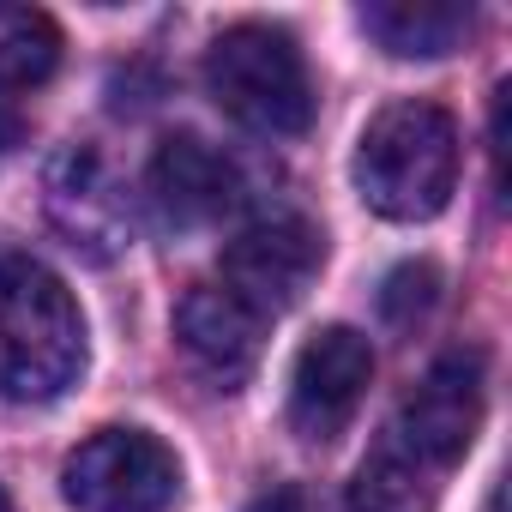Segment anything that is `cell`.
Segmentation results:
<instances>
[{"label":"cell","instance_id":"4fadbf2b","mask_svg":"<svg viewBox=\"0 0 512 512\" xmlns=\"http://www.w3.org/2000/svg\"><path fill=\"white\" fill-rule=\"evenodd\" d=\"M61 67V25L43 7L0 0V91H31Z\"/></svg>","mask_w":512,"mask_h":512},{"label":"cell","instance_id":"2e32d148","mask_svg":"<svg viewBox=\"0 0 512 512\" xmlns=\"http://www.w3.org/2000/svg\"><path fill=\"white\" fill-rule=\"evenodd\" d=\"M0 512H13V500H7V488H0Z\"/></svg>","mask_w":512,"mask_h":512},{"label":"cell","instance_id":"5b68a950","mask_svg":"<svg viewBox=\"0 0 512 512\" xmlns=\"http://www.w3.org/2000/svg\"><path fill=\"white\" fill-rule=\"evenodd\" d=\"M43 211L55 223V235L85 253L91 266H109L115 253H127L133 241V199L127 181L115 175V163L97 145H61L43 169Z\"/></svg>","mask_w":512,"mask_h":512},{"label":"cell","instance_id":"7a4b0ae2","mask_svg":"<svg viewBox=\"0 0 512 512\" xmlns=\"http://www.w3.org/2000/svg\"><path fill=\"white\" fill-rule=\"evenodd\" d=\"M356 193L392 223L440 217L458 193V121L428 97L386 103L356 139Z\"/></svg>","mask_w":512,"mask_h":512},{"label":"cell","instance_id":"8fae6325","mask_svg":"<svg viewBox=\"0 0 512 512\" xmlns=\"http://www.w3.org/2000/svg\"><path fill=\"white\" fill-rule=\"evenodd\" d=\"M356 25L398 61H440L470 37L476 13L464 0H368Z\"/></svg>","mask_w":512,"mask_h":512},{"label":"cell","instance_id":"5bb4252c","mask_svg":"<svg viewBox=\"0 0 512 512\" xmlns=\"http://www.w3.org/2000/svg\"><path fill=\"white\" fill-rule=\"evenodd\" d=\"M434 308H440V266L404 260V266L386 272V284H380V320L392 332H416Z\"/></svg>","mask_w":512,"mask_h":512},{"label":"cell","instance_id":"8992f818","mask_svg":"<svg viewBox=\"0 0 512 512\" xmlns=\"http://www.w3.org/2000/svg\"><path fill=\"white\" fill-rule=\"evenodd\" d=\"M320 266H326V235L308 217L284 211V217L247 223L223 247V290L235 302H247L260 320H272V314H284L308 296Z\"/></svg>","mask_w":512,"mask_h":512},{"label":"cell","instance_id":"9a60e30c","mask_svg":"<svg viewBox=\"0 0 512 512\" xmlns=\"http://www.w3.org/2000/svg\"><path fill=\"white\" fill-rule=\"evenodd\" d=\"M247 512H308V494L284 482V488H272V494H260V500H253V506H247Z\"/></svg>","mask_w":512,"mask_h":512},{"label":"cell","instance_id":"277c9868","mask_svg":"<svg viewBox=\"0 0 512 512\" xmlns=\"http://www.w3.org/2000/svg\"><path fill=\"white\" fill-rule=\"evenodd\" d=\"M79 512H169L181 500L175 452L145 428H97L61 470Z\"/></svg>","mask_w":512,"mask_h":512},{"label":"cell","instance_id":"3957f363","mask_svg":"<svg viewBox=\"0 0 512 512\" xmlns=\"http://www.w3.org/2000/svg\"><path fill=\"white\" fill-rule=\"evenodd\" d=\"M211 103L247 133L296 139L314 121V73L284 25H229L205 55Z\"/></svg>","mask_w":512,"mask_h":512},{"label":"cell","instance_id":"9c48e42d","mask_svg":"<svg viewBox=\"0 0 512 512\" xmlns=\"http://www.w3.org/2000/svg\"><path fill=\"white\" fill-rule=\"evenodd\" d=\"M145 193L163 229H211L241 205V169L205 133H169L145 169Z\"/></svg>","mask_w":512,"mask_h":512},{"label":"cell","instance_id":"30bf717a","mask_svg":"<svg viewBox=\"0 0 512 512\" xmlns=\"http://www.w3.org/2000/svg\"><path fill=\"white\" fill-rule=\"evenodd\" d=\"M175 338L187 350V362L217 386V392H241L266 356V320L247 302H235L223 284H199L181 296L175 308Z\"/></svg>","mask_w":512,"mask_h":512},{"label":"cell","instance_id":"ba28073f","mask_svg":"<svg viewBox=\"0 0 512 512\" xmlns=\"http://www.w3.org/2000/svg\"><path fill=\"white\" fill-rule=\"evenodd\" d=\"M374 380V350L356 326H320L302 350H296V374H290V422L302 440H338L356 416V404L368 398Z\"/></svg>","mask_w":512,"mask_h":512},{"label":"cell","instance_id":"7c38bea8","mask_svg":"<svg viewBox=\"0 0 512 512\" xmlns=\"http://www.w3.org/2000/svg\"><path fill=\"white\" fill-rule=\"evenodd\" d=\"M434 470H422L392 434L356 464V482H350V500L344 512H434Z\"/></svg>","mask_w":512,"mask_h":512},{"label":"cell","instance_id":"6da1fadb","mask_svg":"<svg viewBox=\"0 0 512 512\" xmlns=\"http://www.w3.org/2000/svg\"><path fill=\"white\" fill-rule=\"evenodd\" d=\"M85 374V314L31 253H0V398L55 404Z\"/></svg>","mask_w":512,"mask_h":512},{"label":"cell","instance_id":"52a82bcc","mask_svg":"<svg viewBox=\"0 0 512 512\" xmlns=\"http://www.w3.org/2000/svg\"><path fill=\"white\" fill-rule=\"evenodd\" d=\"M482 428V356L476 350H446L434 368L410 386L398 422L386 428L422 470H452Z\"/></svg>","mask_w":512,"mask_h":512}]
</instances>
